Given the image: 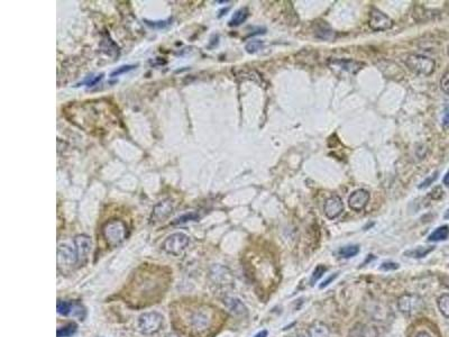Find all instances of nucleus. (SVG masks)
<instances>
[{"label":"nucleus","instance_id":"nucleus-1","mask_svg":"<svg viewBox=\"0 0 449 337\" xmlns=\"http://www.w3.org/2000/svg\"><path fill=\"white\" fill-rule=\"evenodd\" d=\"M173 322L190 337H208L216 325V310L200 302H180L172 310Z\"/></svg>","mask_w":449,"mask_h":337},{"label":"nucleus","instance_id":"nucleus-2","mask_svg":"<svg viewBox=\"0 0 449 337\" xmlns=\"http://www.w3.org/2000/svg\"><path fill=\"white\" fill-rule=\"evenodd\" d=\"M170 274L163 272L161 268L155 271H143L134 274L133 281L126 289V296L128 302L135 307L148 306L157 302L163 297L169 286Z\"/></svg>","mask_w":449,"mask_h":337},{"label":"nucleus","instance_id":"nucleus-3","mask_svg":"<svg viewBox=\"0 0 449 337\" xmlns=\"http://www.w3.org/2000/svg\"><path fill=\"white\" fill-rule=\"evenodd\" d=\"M102 234L107 244L111 248H116L126 240L127 226L121 220H111L103 227Z\"/></svg>","mask_w":449,"mask_h":337},{"label":"nucleus","instance_id":"nucleus-4","mask_svg":"<svg viewBox=\"0 0 449 337\" xmlns=\"http://www.w3.org/2000/svg\"><path fill=\"white\" fill-rule=\"evenodd\" d=\"M406 66L414 74L430 76L435 71L436 63L428 56H420V54H410L406 58Z\"/></svg>","mask_w":449,"mask_h":337},{"label":"nucleus","instance_id":"nucleus-5","mask_svg":"<svg viewBox=\"0 0 449 337\" xmlns=\"http://www.w3.org/2000/svg\"><path fill=\"white\" fill-rule=\"evenodd\" d=\"M163 316L160 312H144L138 318V328L143 334L152 335L157 333L163 326Z\"/></svg>","mask_w":449,"mask_h":337},{"label":"nucleus","instance_id":"nucleus-6","mask_svg":"<svg viewBox=\"0 0 449 337\" xmlns=\"http://www.w3.org/2000/svg\"><path fill=\"white\" fill-rule=\"evenodd\" d=\"M398 308L405 315L412 316L424 310L425 302L418 294H406L398 299Z\"/></svg>","mask_w":449,"mask_h":337},{"label":"nucleus","instance_id":"nucleus-7","mask_svg":"<svg viewBox=\"0 0 449 337\" xmlns=\"http://www.w3.org/2000/svg\"><path fill=\"white\" fill-rule=\"evenodd\" d=\"M365 64L352 58H330L328 60V66L336 74H356L360 72Z\"/></svg>","mask_w":449,"mask_h":337},{"label":"nucleus","instance_id":"nucleus-8","mask_svg":"<svg viewBox=\"0 0 449 337\" xmlns=\"http://www.w3.org/2000/svg\"><path fill=\"white\" fill-rule=\"evenodd\" d=\"M190 243V238L188 235L184 233H174L170 235L167 238L164 243L162 245V248L164 250L166 253L178 256V255L182 254L185 248Z\"/></svg>","mask_w":449,"mask_h":337},{"label":"nucleus","instance_id":"nucleus-9","mask_svg":"<svg viewBox=\"0 0 449 337\" xmlns=\"http://www.w3.org/2000/svg\"><path fill=\"white\" fill-rule=\"evenodd\" d=\"M370 27L375 32L388 30L393 26V20L388 15H385L380 9L373 8L370 12Z\"/></svg>","mask_w":449,"mask_h":337},{"label":"nucleus","instance_id":"nucleus-10","mask_svg":"<svg viewBox=\"0 0 449 337\" xmlns=\"http://www.w3.org/2000/svg\"><path fill=\"white\" fill-rule=\"evenodd\" d=\"M370 192L364 189L355 190L348 198L349 208L355 212H362L370 202Z\"/></svg>","mask_w":449,"mask_h":337},{"label":"nucleus","instance_id":"nucleus-11","mask_svg":"<svg viewBox=\"0 0 449 337\" xmlns=\"http://www.w3.org/2000/svg\"><path fill=\"white\" fill-rule=\"evenodd\" d=\"M74 245L76 255H78V263L83 264L87 261L88 255L91 251V238L87 235H78L74 238Z\"/></svg>","mask_w":449,"mask_h":337},{"label":"nucleus","instance_id":"nucleus-12","mask_svg":"<svg viewBox=\"0 0 449 337\" xmlns=\"http://www.w3.org/2000/svg\"><path fill=\"white\" fill-rule=\"evenodd\" d=\"M325 215L329 220H335L337 218L340 214L344 212V204L342 198L337 194H334L332 197H329L325 202L324 207Z\"/></svg>","mask_w":449,"mask_h":337},{"label":"nucleus","instance_id":"nucleus-13","mask_svg":"<svg viewBox=\"0 0 449 337\" xmlns=\"http://www.w3.org/2000/svg\"><path fill=\"white\" fill-rule=\"evenodd\" d=\"M57 262L60 266H73L75 263H78V255H76L75 248H72L66 244L61 245V246L58 248L57 252Z\"/></svg>","mask_w":449,"mask_h":337},{"label":"nucleus","instance_id":"nucleus-14","mask_svg":"<svg viewBox=\"0 0 449 337\" xmlns=\"http://www.w3.org/2000/svg\"><path fill=\"white\" fill-rule=\"evenodd\" d=\"M378 336L379 333L375 327L365 324H356L348 334V337H378Z\"/></svg>","mask_w":449,"mask_h":337},{"label":"nucleus","instance_id":"nucleus-15","mask_svg":"<svg viewBox=\"0 0 449 337\" xmlns=\"http://www.w3.org/2000/svg\"><path fill=\"white\" fill-rule=\"evenodd\" d=\"M172 202L170 200H164V202H161L160 204H157L155 208L153 210V215H152V220H154L155 222H161L163 220L170 215L172 212Z\"/></svg>","mask_w":449,"mask_h":337},{"label":"nucleus","instance_id":"nucleus-16","mask_svg":"<svg viewBox=\"0 0 449 337\" xmlns=\"http://www.w3.org/2000/svg\"><path fill=\"white\" fill-rule=\"evenodd\" d=\"M308 337H330L329 327L323 322L316 320L307 330Z\"/></svg>","mask_w":449,"mask_h":337},{"label":"nucleus","instance_id":"nucleus-17","mask_svg":"<svg viewBox=\"0 0 449 337\" xmlns=\"http://www.w3.org/2000/svg\"><path fill=\"white\" fill-rule=\"evenodd\" d=\"M225 304H226V307L229 309V312H233L234 315H236V316L247 315V308L242 302H240L239 299L228 297V298H226Z\"/></svg>","mask_w":449,"mask_h":337},{"label":"nucleus","instance_id":"nucleus-18","mask_svg":"<svg viewBox=\"0 0 449 337\" xmlns=\"http://www.w3.org/2000/svg\"><path fill=\"white\" fill-rule=\"evenodd\" d=\"M449 236V227L447 225H444L438 227L436 230H434L432 234L429 235L428 240L429 242H441V240H445Z\"/></svg>","mask_w":449,"mask_h":337},{"label":"nucleus","instance_id":"nucleus-19","mask_svg":"<svg viewBox=\"0 0 449 337\" xmlns=\"http://www.w3.org/2000/svg\"><path fill=\"white\" fill-rule=\"evenodd\" d=\"M435 250V246H419L414 250H409L405 253V255L409 258H426L429 253H432Z\"/></svg>","mask_w":449,"mask_h":337},{"label":"nucleus","instance_id":"nucleus-20","mask_svg":"<svg viewBox=\"0 0 449 337\" xmlns=\"http://www.w3.org/2000/svg\"><path fill=\"white\" fill-rule=\"evenodd\" d=\"M248 17V10L247 8H240L236 12L231 20H229V26H239L242 25L243 22L247 20Z\"/></svg>","mask_w":449,"mask_h":337},{"label":"nucleus","instance_id":"nucleus-21","mask_svg":"<svg viewBox=\"0 0 449 337\" xmlns=\"http://www.w3.org/2000/svg\"><path fill=\"white\" fill-rule=\"evenodd\" d=\"M358 253H360V246L358 245H347V246H344L338 251L339 256L344 258H354Z\"/></svg>","mask_w":449,"mask_h":337},{"label":"nucleus","instance_id":"nucleus-22","mask_svg":"<svg viewBox=\"0 0 449 337\" xmlns=\"http://www.w3.org/2000/svg\"><path fill=\"white\" fill-rule=\"evenodd\" d=\"M437 304L443 316L449 318V294H444L437 300Z\"/></svg>","mask_w":449,"mask_h":337},{"label":"nucleus","instance_id":"nucleus-23","mask_svg":"<svg viewBox=\"0 0 449 337\" xmlns=\"http://www.w3.org/2000/svg\"><path fill=\"white\" fill-rule=\"evenodd\" d=\"M76 330H78V325H76L75 322H70V324L62 327V328H58L56 332V336L57 337H71L76 333Z\"/></svg>","mask_w":449,"mask_h":337},{"label":"nucleus","instance_id":"nucleus-24","mask_svg":"<svg viewBox=\"0 0 449 337\" xmlns=\"http://www.w3.org/2000/svg\"><path fill=\"white\" fill-rule=\"evenodd\" d=\"M70 315L80 318V320H83L85 315H87V310H85V308L81 304L75 302H71Z\"/></svg>","mask_w":449,"mask_h":337},{"label":"nucleus","instance_id":"nucleus-25","mask_svg":"<svg viewBox=\"0 0 449 337\" xmlns=\"http://www.w3.org/2000/svg\"><path fill=\"white\" fill-rule=\"evenodd\" d=\"M316 35L318 36L319 38H323V40H330L333 38V30H330V27L329 26H327V25H324L323 27H318V28H317V32H316Z\"/></svg>","mask_w":449,"mask_h":337},{"label":"nucleus","instance_id":"nucleus-26","mask_svg":"<svg viewBox=\"0 0 449 337\" xmlns=\"http://www.w3.org/2000/svg\"><path fill=\"white\" fill-rule=\"evenodd\" d=\"M263 48H264V43H263L262 40H251V42H248L246 44V51L251 54L258 52Z\"/></svg>","mask_w":449,"mask_h":337},{"label":"nucleus","instance_id":"nucleus-27","mask_svg":"<svg viewBox=\"0 0 449 337\" xmlns=\"http://www.w3.org/2000/svg\"><path fill=\"white\" fill-rule=\"evenodd\" d=\"M70 310H71V302H62V300H58L57 312L60 314V315L63 316L70 315Z\"/></svg>","mask_w":449,"mask_h":337},{"label":"nucleus","instance_id":"nucleus-28","mask_svg":"<svg viewBox=\"0 0 449 337\" xmlns=\"http://www.w3.org/2000/svg\"><path fill=\"white\" fill-rule=\"evenodd\" d=\"M326 271H327V266H317L315 268L314 273H312V276H311V281H310L311 284H315L316 282L318 281L320 278L325 274Z\"/></svg>","mask_w":449,"mask_h":337},{"label":"nucleus","instance_id":"nucleus-29","mask_svg":"<svg viewBox=\"0 0 449 337\" xmlns=\"http://www.w3.org/2000/svg\"><path fill=\"white\" fill-rule=\"evenodd\" d=\"M135 68H136V66H121L119 68H117L115 71H112L110 76H111V78H115V76H119L120 74H127V72L134 70Z\"/></svg>","mask_w":449,"mask_h":337},{"label":"nucleus","instance_id":"nucleus-30","mask_svg":"<svg viewBox=\"0 0 449 337\" xmlns=\"http://www.w3.org/2000/svg\"><path fill=\"white\" fill-rule=\"evenodd\" d=\"M441 88L446 94L449 96V71H447L441 79Z\"/></svg>","mask_w":449,"mask_h":337},{"label":"nucleus","instance_id":"nucleus-31","mask_svg":"<svg viewBox=\"0 0 449 337\" xmlns=\"http://www.w3.org/2000/svg\"><path fill=\"white\" fill-rule=\"evenodd\" d=\"M145 22H146V25H148L149 27H152V28H157V30L164 28V27L169 24L166 20H156V22L145 20Z\"/></svg>","mask_w":449,"mask_h":337},{"label":"nucleus","instance_id":"nucleus-32","mask_svg":"<svg viewBox=\"0 0 449 337\" xmlns=\"http://www.w3.org/2000/svg\"><path fill=\"white\" fill-rule=\"evenodd\" d=\"M102 76H103V74H99V76H90V78H88V79H85L82 84H87L88 86H94L96 84H98L99 81H100L101 79H102Z\"/></svg>","mask_w":449,"mask_h":337},{"label":"nucleus","instance_id":"nucleus-33","mask_svg":"<svg viewBox=\"0 0 449 337\" xmlns=\"http://www.w3.org/2000/svg\"><path fill=\"white\" fill-rule=\"evenodd\" d=\"M437 176H438V172H435L434 174H432L430 176L429 178H427V179H426L425 181H423L420 184V186H419V189H424V188H427V186H429L430 184H433V182L437 179Z\"/></svg>","mask_w":449,"mask_h":337},{"label":"nucleus","instance_id":"nucleus-34","mask_svg":"<svg viewBox=\"0 0 449 337\" xmlns=\"http://www.w3.org/2000/svg\"><path fill=\"white\" fill-rule=\"evenodd\" d=\"M198 218H199V216L197 215V214L191 212V214H187V215L181 216L180 218L176 220V222H190V220H198Z\"/></svg>","mask_w":449,"mask_h":337},{"label":"nucleus","instance_id":"nucleus-35","mask_svg":"<svg viewBox=\"0 0 449 337\" xmlns=\"http://www.w3.org/2000/svg\"><path fill=\"white\" fill-rule=\"evenodd\" d=\"M381 270L384 271H392V270H397L399 268V264L394 263V262H384L382 266H381Z\"/></svg>","mask_w":449,"mask_h":337},{"label":"nucleus","instance_id":"nucleus-36","mask_svg":"<svg viewBox=\"0 0 449 337\" xmlns=\"http://www.w3.org/2000/svg\"><path fill=\"white\" fill-rule=\"evenodd\" d=\"M338 276V273H334V274H332L330 276L328 279H326L323 284H320V289H324V288H326V286H329L330 284V282H333L335 279H336V278Z\"/></svg>","mask_w":449,"mask_h":337},{"label":"nucleus","instance_id":"nucleus-37","mask_svg":"<svg viewBox=\"0 0 449 337\" xmlns=\"http://www.w3.org/2000/svg\"><path fill=\"white\" fill-rule=\"evenodd\" d=\"M443 125L445 127H449V104L445 108V112H444V117H443Z\"/></svg>","mask_w":449,"mask_h":337},{"label":"nucleus","instance_id":"nucleus-38","mask_svg":"<svg viewBox=\"0 0 449 337\" xmlns=\"http://www.w3.org/2000/svg\"><path fill=\"white\" fill-rule=\"evenodd\" d=\"M442 282H443L444 286H447V288L449 289V276H444L442 278Z\"/></svg>","mask_w":449,"mask_h":337},{"label":"nucleus","instance_id":"nucleus-39","mask_svg":"<svg viewBox=\"0 0 449 337\" xmlns=\"http://www.w3.org/2000/svg\"><path fill=\"white\" fill-rule=\"evenodd\" d=\"M415 337H432V336H430V334H428L427 332L423 330V332H419V333H417V335Z\"/></svg>","mask_w":449,"mask_h":337},{"label":"nucleus","instance_id":"nucleus-40","mask_svg":"<svg viewBox=\"0 0 449 337\" xmlns=\"http://www.w3.org/2000/svg\"><path fill=\"white\" fill-rule=\"evenodd\" d=\"M267 335H269L267 330H261V332H258V333L254 337H267Z\"/></svg>","mask_w":449,"mask_h":337},{"label":"nucleus","instance_id":"nucleus-41","mask_svg":"<svg viewBox=\"0 0 449 337\" xmlns=\"http://www.w3.org/2000/svg\"><path fill=\"white\" fill-rule=\"evenodd\" d=\"M444 184L447 186H449V171L446 173L445 178H444Z\"/></svg>","mask_w":449,"mask_h":337},{"label":"nucleus","instance_id":"nucleus-42","mask_svg":"<svg viewBox=\"0 0 449 337\" xmlns=\"http://www.w3.org/2000/svg\"><path fill=\"white\" fill-rule=\"evenodd\" d=\"M165 337H180V336L175 333H170V334H167Z\"/></svg>","mask_w":449,"mask_h":337},{"label":"nucleus","instance_id":"nucleus-43","mask_svg":"<svg viewBox=\"0 0 449 337\" xmlns=\"http://www.w3.org/2000/svg\"><path fill=\"white\" fill-rule=\"evenodd\" d=\"M444 218H445V220H449V209L448 210H446L445 215H444Z\"/></svg>","mask_w":449,"mask_h":337},{"label":"nucleus","instance_id":"nucleus-44","mask_svg":"<svg viewBox=\"0 0 449 337\" xmlns=\"http://www.w3.org/2000/svg\"><path fill=\"white\" fill-rule=\"evenodd\" d=\"M292 337H306V336H303V335H301V334H298V335H293ZM308 337V336H307Z\"/></svg>","mask_w":449,"mask_h":337},{"label":"nucleus","instance_id":"nucleus-45","mask_svg":"<svg viewBox=\"0 0 449 337\" xmlns=\"http://www.w3.org/2000/svg\"><path fill=\"white\" fill-rule=\"evenodd\" d=\"M448 56H449V48H448Z\"/></svg>","mask_w":449,"mask_h":337}]
</instances>
